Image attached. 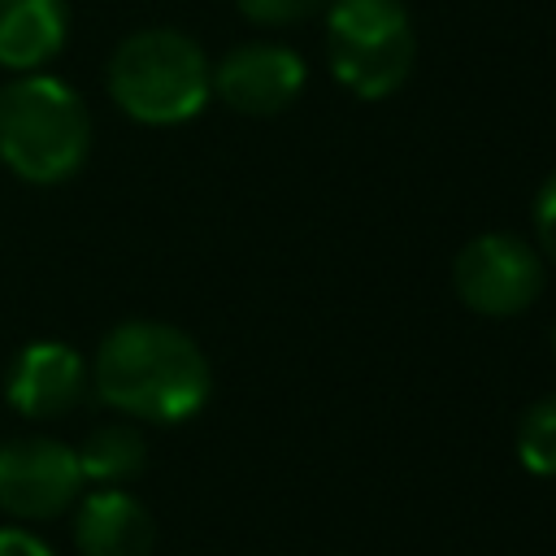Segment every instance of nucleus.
I'll return each instance as SVG.
<instances>
[{"label": "nucleus", "instance_id": "obj_8", "mask_svg": "<svg viewBox=\"0 0 556 556\" xmlns=\"http://www.w3.org/2000/svg\"><path fill=\"white\" fill-rule=\"evenodd\" d=\"M83 391H87V361L61 339L26 343L4 374V400L30 421L70 413L83 400Z\"/></svg>", "mask_w": 556, "mask_h": 556}, {"label": "nucleus", "instance_id": "obj_3", "mask_svg": "<svg viewBox=\"0 0 556 556\" xmlns=\"http://www.w3.org/2000/svg\"><path fill=\"white\" fill-rule=\"evenodd\" d=\"M109 96L139 126H182L213 96L208 56L182 30H135L109 56Z\"/></svg>", "mask_w": 556, "mask_h": 556}, {"label": "nucleus", "instance_id": "obj_15", "mask_svg": "<svg viewBox=\"0 0 556 556\" xmlns=\"http://www.w3.org/2000/svg\"><path fill=\"white\" fill-rule=\"evenodd\" d=\"M0 556H56V552L22 526H0Z\"/></svg>", "mask_w": 556, "mask_h": 556}, {"label": "nucleus", "instance_id": "obj_5", "mask_svg": "<svg viewBox=\"0 0 556 556\" xmlns=\"http://www.w3.org/2000/svg\"><path fill=\"white\" fill-rule=\"evenodd\" d=\"M547 269L539 248H530L521 235L486 230L469 239L452 261V287L465 308L482 317H517L543 295Z\"/></svg>", "mask_w": 556, "mask_h": 556}, {"label": "nucleus", "instance_id": "obj_2", "mask_svg": "<svg viewBox=\"0 0 556 556\" xmlns=\"http://www.w3.org/2000/svg\"><path fill=\"white\" fill-rule=\"evenodd\" d=\"M91 152V113L83 96L52 74H22L0 87V161L35 187L65 182Z\"/></svg>", "mask_w": 556, "mask_h": 556}, {"label": "nucleus", "instance_id": "obj_10", "mask_svg": "<svg viewBox=\"0 0 556 556\" xmlns=\"http://www.w3.org/2000/svg\"><path fill=\"white\" fill-rule=\"evenodd\" d=\"M70 35L65 0H0V65L13 74H39Z\"/></svg>", "mask_w": 556, "mask_h": 556}, {"label": "nucleus", "instance_id": "obj_6", "mask_svg": "<svg viewBox=\"0 0 556 556\" xmlns=\"http://www.w3.org/2000/svg\"><path fill=\"white\" fill-rule=\"evenodd\" d=\"M83 495L78 452L61 439L26 434L0 443V513L17 521L61 517Z\"/></svg>", "mask_w": 556, "mask_h": 556}, {"label": "nucleus", "instance_id": "obj_12", "mask_svg": "<svg viewBox=\"0 0 556 556\" xmlns=\"http://www.w3.org/2000/svg\"><path fill=\"white\" fill-rule=\"evenodd\" d=\"M517 460L534 478H556V391L539 395L517 421Z\"/></svg>", "mask_w": 556, "mask_h": 556}, {"label": "nucleus", "instance_id": "obj_7", "mask_svg": "<svg viewBox=\"0 0 556 556\" xmlns=\"http://www.w3.org/2000/svg\"><path fill=\"white\" fill-rule=\"evenodd\" d=\"M213 96L243 117L282 113L304 87V61L287 43H239L208 70Z\"/></svg>", "mask_w": 556, "mask_h": 556}, {"label": "nucleus", "instance_id": "obj_13", "mask_svg": "<svg viewBox=\"0 0 556 556\" xmlns=\"http://www.w3.org/2000/svg\"><path fill=\"white\" fill-rule=\"evenodd\" d=\"M326 0H235V9L256 26H295L313 17Z\"/></svg>", "mask_w": 556, "mask_h": 556}, {"label": "nucleus", "instance_id": "obj_14", "mask_svg": "<svg viewBox=\"0 0 556 556\" xmlns=\"http://www.w3.org/2000/svg\"><path fill=\"white\" fill-rule=\"evenodd\" d=\"M534 235H539V256L556 265V169L543 178L534 195Z\"/></svg>", "mask_w": 556, "mask_h": 556}, {"label": "nucleus", "instance_id": "obj_1", "mask_svg": "<svg viewBox=\"0 0 556 556\" xmlns=\"http://www.w3.org/2000/svg\"><path fill=\"white\" fill-rule=\"evenodd\" d=\"M91 382L109 408L139 421L174 426L204 408L213 391V369L187 330L135 317L100 339Z\"/></svg>", "mask_w": 556, "mask_h": 556}, {"label": "nucleus", "instance_id": "obj_4", "mask_svg": "<svg viewBox=\"0 0 556 556\" xmlns=\"http://www.w3.org/2000/svg\"><path fill=\"white\" fill-rule=\"evenodd\" d=\"M326 61L339 87L361 100L400 91L417 65V35L400 0H334L326 17Z\"/></svg>", "mask_w": 556, "mask_h": 556}, {"label": "nucleus", "instance_id": "obj_9", "mask_svg": "<svg viewBox=\"0 0 556 556\" xmlns=\"http://www.w3.org/2000/svg\"><path fill=\"white\" fill-rule=\"evenodd\" d=\"M74 543L78 556H152L156 521L122 486H100L87 500H78Z\"/></svg>", "mask_w": 556, "mask_h": 556}, {"label": "nucleus", "instance_id": "obj_11", "mask_svg": "<svg viewBox=\"0 0 556 556\" xmlns=\"http://www.w3.org/2000/svg\"><path fill=\"white\" fill-rule=\"evenodd\" d=\"M78 452V469H83V482H96V486H126L143 473L148 465V443L135 426H100L87 434Z\"/></svg>", "mask_w": 556, "mask_h": 556}]
</instances>
